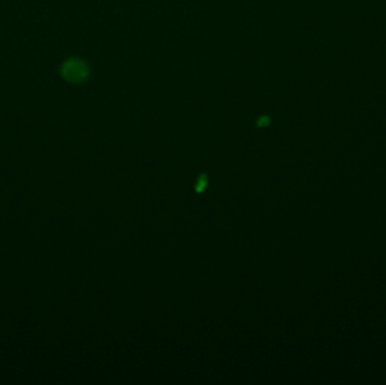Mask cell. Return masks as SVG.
Masks as SVG:
<instances>
[{
	"label": "cell",
	"mask_w": 386,
	"mask_h": 385,
	"mask_svg": "<svg viewBox=\"0 0 386 385\" xmlns=\"http://www.w3.org/2000/svg\"><path fill=\"white\" fill-rule=\"evenodd\" d=\"M268 123H269V119H268V117H261V119L260 120H259V122H258V124L259 125H267Z\"/></svg>",
	"instance_id": "cell-3"
},
{
	"label": "cell",
	"mask_w": 386,
	"mask_h": 385,
	"mask_svg": "<svg viewBox=\"0 0 386 385\" xmlns=\"http://www.w3.org/2000/svg\"><path fill=\"white\" fill-rule=\"evenodd\" d=\"M206 184H207V178L206 176H200V179L198 181V184H197V192L200 193L202 192L204 188H206Z\"/></svg>",
	"instance_id": "cell-2"
},
{
	"label": "cell",
	"mask_w": 386,
	"mask_h": 385,
	"mask_svg": "<svg viewBox=\"0 0 386 385\" xmlns=\"http://www.w3.org/2000/svg\"><path fill=\"white\" fill-rule=\"evenodd\" d=\"M61 76L71 84H80L88 78L89 68L78 58H70L61 66Z\"/></svg>",
	"instance_id": "cell-1"
}]
</instances>
